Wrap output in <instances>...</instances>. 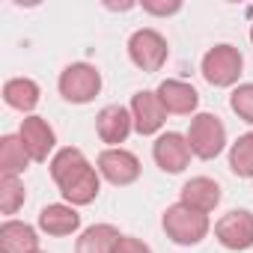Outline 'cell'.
I'll return each mask as SVG.
<instances>
[{"mask_svg": "<svg viewBox=\"0 0 253 253\" xmlns=\"http://www.w3.org/2000/svg\"><path fill=\"white\" fill-rule=\"evenodd\" d=\"M229 170L241 179H253V134H241L229 146Z\"/></svg>", "mask_w": 253, "mask_h": 253, "instance_id": "obj_20", "label": "cell"}, {"mask_svg": "<svg viewBox=\"0 0 253 253\" xmlns=\"http://www.w3.org/2000/svg\"><path fill=\"white\" fill-rule=\"evenodd\" d=\"M167 54H170L167 39L152 27L134 30L131 39H128V57L140 72H158L167 63Z\"/></svg>", "mask_w": 253, "mask_h": 253, "instance_id": "obj_6", "label": "cell"}, {"mask_svg": "<svg viewBox=\"0 0 253 253\" xmlns=\"http://www.w3.org/2000/svg\"><path fill=\"white\" fill-rule=\"evenodd\" d=\"M51 179L57 182L63 200L69 206H89L98 191H101V173L86 161V155L75 146H66L60 149L54 158H51Z\"/></svg>", "mask_w": 253, "mask_h": 253, "instance_id": "obj_1", "label": "cell"}, {"mask_svg": "<svg viewBox=\"0 0 253 253\" xmlns=\"http://www.w3.org/2000/svg\"><path fill=\"white\" fill-rule=\"evenodd\" d=\"M164 232H167V238L170 241H176V244H182V247H194V244H200L206 235H209V214H203V211H197V209H191V206H185V203H176V206H170L167 211H164Z\"/></svg>", "mask_w": 253, "mask_h": 253, "instance_id": "obj_2", "label": "cell"}, {"mask_svg": "<svg viewBox=\"0 0 253 253\" xmlns=\"http://www.w3.org/2000/svg\"><path fill=\"white\" fill-rule=\"evenodd\" d=\"M179 9H182L179 0H170V3H158V0H143V12H149V15H173V12H179Z\"/></svg>", "mask_w": 253, "mask_h": 253, "instance_id": "obj_24", "label": "cell"}, {"mask_svg": "<svg viewBox=\"0 0 253 253\" xmlns=\"http://www.w3.org/2000/svg\"><path fill=\"white\" fill-rule=\"evenodd\" d=\"M30 161H33V158L27 155L21 137L6 134L3 140H0V176H21Z\"/></svg>", "mask_w": 253, "mask_h": 253, "instance_id": "obj_19", "label": "cell"}, {"mask_svg": "<svg viewBox=\"0 0 253 253\" xmlns=\"http://www.w3.org/2000/svg\"><path fill=\"white\" fill-rule=\"evenodd\" d=\"M113 253H152V250H149L146 241H140V238H134V235H122Z\"/></svg>", "mask_w": 253, "mask_h": 253, "instance_id": "obj_23", "label": "cell"}, {"mask_svg": "<svg viewBox=\"0 0 253 253\" xmlns=\"http://www.w3.org/2000/svg\"><path fill=\"white\" fill-rule=\"evenodd\" d=\"M250 42H253V27H250Z\"/></svg>", "mask_w": 253, "mask_h": 253, "instance_id": "obj_25", "label": "cell"}, {"mask_svg": "<svg viewBox=\"0 0 253 253\" xmlns=\"http://www.w3.org/2000/svg\"><path fill=\"white\" fill-rule=\"evenodd\" d=\"M220 197H223L220 185L214 179H209V176H197V179L185 182V188H182V203L191 206V209H197V211H203V214L214 211L217 203H220Z\"/></svg>", "mask_w": 253, "mask_h": 253, "instance_id": "obj_16", "label": "cell"}, {"mask_svg": "<svg viewBox=\"0 0 253 253\" xmlns=\"http://www.w3.org/2000/svg\"><path fill=\"white\" fill-rule=\"evenodd\" d=\"M229 107L238 119L253 122V84H238L229 95Z\"/></svg>", "mask_w": 253, "mask_h": 253, "instance_id": "obj_22", "label": "cell"}, {"mask_svg": "<svg viewBox=\"0 0 253 253\" xmlns=\"http://www.w3.org/2000/svg\"><path fill=\"white\" fill-rule=\"evenodd\" d=\"M3 101H6L12 110L30 113V110L39 104V84L30 81V78H12V81L3 84Z\"/></svg>", "mask_w": 253, "mask_h": 253, "instance_id": "obj_18", "label": "cell"}, {"mask_svg": "<svg viewBox=\"0 0 253 253\" xmlns=\"http://www.w3.org/2000/svg\"><path fill=\"white\" fill-rule=\"evenodd\" d=\"M244 69V57L232 45H214L203 57V78L211 86H232Z\"/></svg>", "mask_w": 253, "mask_h": 253, "instance_id": "obj_5", "label": "cell"}, {"mask_svg": "<svg viewBox=\"0 0 253 253\" xmlns=\"http://www.w3.org/2000/svg\"><path fill=\"white\" fill-rule=\"evenodd\" d=\"M119 229L110 226V223H95L89 229L81 232L78 244H75V253H113L116 244H119Z\"/></svg>", "mask_w": 253, "mask_h": 253, "instance_id": "obj_17", "label": "cell"}, {"mask_svg": "<svg viewBox=\"0 0 253 253\" xmlns=\"http://www.w3.org/2000/svg\"><path fill=\"white\" fill-rule=\"evenodd\" d=\"M155 92H158V98H161V104H164L167 113L188 116V113H194L197 104H200V92H197L191 84H185V81H164Z\"/></svg>", "mask_w": 253, "mask_h": 253, "instance_id": "obj_14", "label": "cell"}, {"mask_svg": "<svg viewBox=\"0 0 253 253\" xmlns=\"http://www.w3.org/2000/svg\"><path fill=\"white\" fill-rule=\"evenodd\" d=\"M214 235H217V241L226 250H247V247H253V211H247V209L226 211L214 223Z\"/></svg>", "mask_w": 253, "mask_h": 253, "instance_id": "obj_8", "label": "cell"}, {"mask_svg": "<svg viewBox=\"0 0 253 253\" xmlns=\"http://www.w3.org/2000/svg\"><path fill=\"white\" fill-rule=\"evenodd\" d=\"M191 143H188V137L185 134H179V131H167V134H161L158 140H155V146H152V158H155V164L164 170V173H182L188 164H191Z\"/></svg>", "mask_w": 253, "mask_h": 253, "instance_id": "obj_11", "label": "cell"}, {"mask_svg": "<svg viewBox=\"0 0 253 253\" xmlns=\"http://www.w3.org/2000/svg\"><path fill=\"white\" fill-rule=\"evenodd\" d=\"M39 253H42V250H39Z\"/></svg>", "mask_w": 253, "mask_h": 253, "instance_id": "obj_26", "label": "cell"}, {"mask_svg": "<svg viewBox=\"0 0 253 253\" xmlns=\"http://www.w3.org/2000/svg\"><path fill=\"white\" fill-rule=\"evenodd\" d=\"M131 119H134V131L149 137V134H158L161 125L167 119V110L158 98V92L152 89H140L131 95Z\"/></svg>", "mask_w": 253, "mask_h": 253, "instance_id": "obj_9", "label": "cell"}, {"mask_svg": "<svg viewBox=\"0 0 253 253\" xmlns=\"http://www.w3.org/2000/svg\"><path fill=\"white\" fill-rule=\"evenodd\" d=\"M188 143H191V152L203 161H211L223 152L226 146V128L223 122L214 116V113H197L191 119V128H188Z\"/></svg>", "mask_w": 253, "mask_h": 253, "instance_id": "obj_3", "label": "cell"}, {"mask_svg": "<svg viewBox=\"0 0 253 253\" xmlns=\"http://www.w3.org/2000/svg\"><path fill=\"white\" fill-rule=\"evenodd\" d=\"M18 137H21L27 155L33 161H39V164L48 161V155L57 146V134L48 125V119H42V116H24L21 119V128H18Z\"/></svg>", "mask_w": 253, "mask_h": 253, "instance_id": "obj_10", "label": "cell"}, {"mask_svg": "<svg viewBox=\"0 0 253 253\" xmlns=\"http://www.w3.org/2000/svg\"><path fill=\"white\" fill-rule=\"evenodd\" d=\"M95 167H98L101 179H107L116 188H125V185H131V182L140 179V161L128 149H104L98 155Z\"/></svg>", "mask_w": 253, "mask_h": 253, "instance_id": "obj_7", "label": "cell"}, {"mask_svg": "<svg viewBox=\"0 0 253 253\" xmlns=\"http://www.w3.org/2000/svg\"><path fill=\"white\" fill-rule=\"evenodd\" d=\"M27 194L18 176H0V211L3 214H15L24 206Z\"/></svg>", "mask_w": 253, "mask_h": 253, "instance_id": "obj_21", "label": "cell"}, {"mask_svg": "<svg viewBox=\"0 0 253 253\" xmlns=\"http://www.w3.org/2000/svg\"><path fill=\"white\" fill-rule=\"evenodd\" d=\"M131 128H134L131 110L122 107V104H107L95 116V131H98L101 143H110V149H119V143H125Z\"/></svg>", "mask_w": 253, "mask_h": 253, "instance_id": "obj_12", "label": "cell"}, {"mask_svg": "<svg viewBox=\"0 0 253 253\" xmlns=\"http://www.w3.org/2000/svg\"><path fill=\"white\" fill-rule=\"evenodd\" d=\"M78 226H81V214L69 203H51V206H45L39 211V229L48 232V235L63 238V235L78 232Z\"/></svg>", "mask_w": 253, "mask_h": 253, "instance_id": "obj_13", "label": "cell"}, {"mask_svg": "<svg viewBox=\"0 0 253 253\" xmlns=\"http://www.w3.org/2000/svg\"><path fill=\"white\" fill-rule=\"evenodd\" d=\"M0 253H39V235L24 220H6L0 226Z\"/></svg>", "mask_w": 253, "mask_h": 253, "instance_id": "obj_15", "label": "cell"}, {"mask_svg": "<svg viewBox=\"0 0 253 253\" xmlns=\"http://www.w3.org/2000/svg\"><path fill=\"white\" fill-rule=\"evenodd\" d=\"M60 95L72 104H86L101 92V75L89 63H72L60 72Z\"/></svg>", "mask_w": 253, "mask_h": 253, "instance_id": "obj_4", "label": "cell"}]
</instances>
